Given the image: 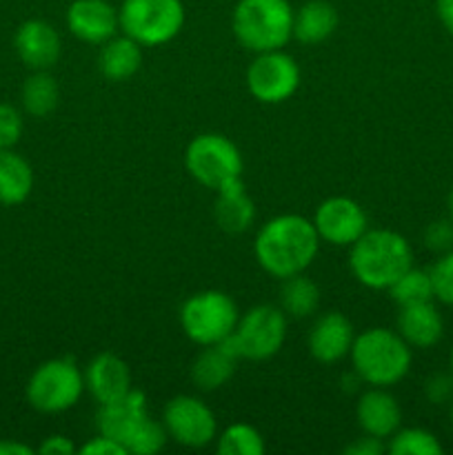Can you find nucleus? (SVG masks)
<instances>
[{"instance_id": "nucleus-16", "label": "nucleus", "mask_w": 453, "mask_h": 455, "mask_svg": "<svg viewBox=\"0 0 453 455\" xmlns=\"http://www.w3.org/2000/svg\"><path fill=\"white\" fill-rule=\"evenodd\" d=\"M354 340L355 331L351 320L340 311H329L314 323L306 345H309V354L318 363L333 364L349 355Z\"/></svg>"}, {"instance_id": "nucleus-13", "label": "nucleus", "mask_w": 453, "mask_h": 455, "mask_svg": "<svg viewBox=\"0 0 453 455\" xmlns=\"http://www.w3.org/2000/svg\"><path fill=\"white\" fill-rule=\"evenodd\" d=\"M65 20L76 38L91 44L107 43L120 29L118 9L109 0H74Z\"/></svg>"}, {"instance_id": "nucleus-24", "label": "nucleus", "mask_w": 453, "mask_h": 455, "mask_svg": "<svg viewBox=\"0 0 453 455\" xmlns=\"http://www.w3.org/2000/svg\"><path fill=\"white\" fill-rule=\"evenodd\" d=\"M34 189V169L13 149H0V204L25 203Z\"/></svg>"}, {"instance_id": "nucleus-14", "label": "nucleus", "mask_w": 453, "mask_h": 455, "mask_svg": "<svg viewBox=\"0 0 453 455\" xmlns=\"http://www.w3.org/2000/svg\"><path fill=\"white\" fill-rule=\"evenodd\" d=\"M147 418H149V409H147L145 394L131 389L127 395L114 400V403L100 404L96 413V429L98 434L109 435L115 443L123 444V449L127 451V443L140 429Z\"/></svg>"}, {"instance_id": "nucleus-7", "label": "nucleus", "mask_w": 453, "mask_h": 455, "mask_svg": "<svg viewBox=\"0 0 453 455\" xmlns=\"http://www.w3.org/2000/svg\"><path fill=\"white\" fill-rule=\"evenodd\" d=\"M185 167L194 180L207 189H222L242 180L244 163L238 147L220 133H200L185 151Z\"/></svg>"}, {"instance_id": "nucleus-20", "label": "nucleus", "mask_w": 453, "mask_h": 455, "mask_svg": "<svg viewBox=\"0 0 453 455\" xmlns=\"http://www.w3.org/2000/svg\"><path fill=\"white\" fill-rule=\"evenodd\" d=\"M216 207H213V216H216L218 227L226 234H242L256 220V204L249 198L247 189H244L242 180H235L231 185L222 187L216 191Z\"/></svg>"}, {"instance_id": "nucleus-18", "label": "nucleus", "mask_w": 453, "mask_h": 455, "mask_svg": "<svg viewBox=\"0 0 453 455\" xmlns=\"http://www.w3.org/2000/svg\"><path fill=\"white\" fill-rule=\"evenodd\" d=\"M355 416L362 434L380 440L391 438L402 425V409L385 387H371L367 394L360 395Z\"/></svg>"}, {"instance_id": "nucleus-34", "label": "nucleus", "mask_w": 453, "mask_h": 455, "mask_svg": "<svg viewBox=\"0 0 453 455\" xmlns=\"http://www.w3.org/2000/svg\"><path fill=\"white\" fill-rule=\"evenodd\" d=\"M425 395L433 404H444L453 400V373H435V376H431L425 385Z\"/></svg>"}, {"instance_id": "nucleus-25", "label": "nucleus", "mask_w": 453, "mask_h": 455, "mask_svg": "<svg viewBox=\"0 0 453 455\" xmlns=\"http://www.w3.org/2000/svg\"><path fill=\"white\" fill-rule=\"evenodd\" d=\"M320 305V289L318 284L305 274L289 275L282 278L280 287V309L291 318H309Z\"/></svg>"}, {"instance_id": "nucleus-19", "label": "nucleus", "mask_w": 453, "mask_h": 455, "mask_svg": "<svg viewBox=\"0 0 453 455\" xmlns=\"http://www.w3.org/2000/svg\"><path fill=\"white\" fill-rule=\"evenodd\" d=\"M398 333L409 347H416V349H431L438 345L442 340L444 320L435 309L433 300L400 307Z\"/></svg>"}, {"instance_id": "nucleus-1", "label": "nucleus", "mask_w": 453, "mask_h": 455, "mask_svg": "<svg viewBox=\"0 0 453 455\" xmlns=\"http://www.w3.org/2000/svg\"><path fill=\"white\" fill-rule=\"evenodd\" d=\"M318 249L320 235L314 222L296 213L266 220L253 243L258 265L280 280L302 274L315 260Z\"/></svg>"}, {"instance_id": "nucleus-40", "label": "nucleus", "mask_w": 453, "mask_h": 455, "mask_svg": "<svg viewBox=\"0 0 453 455\" xmlns=\"http://www.w3.org/2000/svg\"><path fill=\"white\" fill-rule=\"evenodd\" d=\"M449 216H451V220H453V189L449 191Z\"/></svg>"}, {"instance_id": "nucleus-26", "label": "nucleus", "mask_w": 453, "mask_h": 455, "mask_svg": "<svg viewBox=\"0 0 453 455\" xmlns=\"http://www.w3.org/2000/svg\"><path fill=\"white\" fill-rule=\"evenodd\" d=\"M20 100L27 114L34 116V118L49 116L60 100V89H58L56 78L49 71H34L22 84Z\"/></svg>"}, {"instance_id": "nucleus-42", "label": "nucleus", "mask_w": 453, "mask_h": 455, "mask_svg": "<svg viewBox=\"0 0 453 455\" xmlns=\"http://www.w3.org/2000/svg\"><path fill=\"white\" fill-rule=\"evenodd\" d=\"M451 425H453V404H451Z\"/></svg>"}, {"instance_id": "nucleus-10", "label": "nucleus", "mask_w": 453, "mask_h": 455, "mask_svg": "<svg viewBox=\"0 0 453 455\" xmlns=\"http://www.w3.org/2000/svg\"><path fill=\"white\" fill-rule=\"evenodd\" d=\"M247 87L256 100L278 105L289 100L300 87V67L282 49L262 52L249 65Z\"/></svg>"}, {"instance_id": "nucleus-6", "label": "nucleus", "mask_w": 453, "mask_h": 455, "mask_svg": "<svg viewBox=\"0 0 453 455\" xmlns=\"http://www.w3.org/2000/svg\"><path fill=\"white\" fill-rule=\"evenodd\" d=\"M120 29L145 47H158L180 34L185 25L182 0H123Z\"/></svg>"}, {"instance_id": "nucleus-39", "label": "nucleus", "mask_w": 453, "mask_h": 455, "mask_svg": "<svg viewBox=\"0 0 453 455\" xmlns=\"http://www.w3.org/2000/svg\"><path fill=\"white\" fill-rule=\"evenodd\" d=\"M34 449L16 440H0V455H31Z\"/></svg>"}, {"instance_id": "nucleus-41", "label": "nucleus", "mask_w": 453, "mask_h": 455, "mask_svg": "<svg viewBox=\"0 0 453 455\" xmlns=\"http://www.w3.org/2000/svg\"><path fill=\"white\" fill-rule=\"evenodd\" d=\"M451 373H453V349H451Z\"/></svg>"}, {"instance_id": "nucleus-29", "label": "nucleus", "mask_w": 453, "mask_h": 455, "mask_svg": "<svg viewBox=\"0 0 453 455\" xmlns=\"http://www.w3.org/2000/svg\"><path fill=\"white\" fill-rule=\"evenodd\" d=\"M386 451L393 455H440L442 444L426 429H398L391 435Z\"/></svg>"}, {"instance_id": "nucleus-3", "label": "nucleus", "mask_w": 453, "mask_h": 455, "mask_svg": "<svg viewBox=\"0 0 453 455\" xmlns=\"http://www.w3.org/2000/svg\"><path fill=\"white\" fill-rule=\"evenodd\" d=\"M355 376L369 387L398 385L411 369V347L398 331L389 329H369L355 336L349 351Z\"/></svg>"}, {"instance_id": "nucleus-36", "label": "nucleus", "mask_w": 453, "mask_h": 455, "mask_svg": "<svg viewBox=\"0 0 453 455\" xmlns=\"http://www.w3.org/2000/svg\"><path fill=\"white\" fill-rule=\"evenodd\" d=\"M382 451H386V444L380 438H373V435L367 434L355 440V443L346 444L345 449L346 455H380Z\"/></svg>"}, {"instance_id": "nucleus-15", "label": "nucleus", "mask_w": 453, "mask_h": 455, "mask_svg": "<svg viewBox=\"0 0 453 455\" xmlns=\"http://www.w3.org/2000/svg\"><path fill=\"white\" fill-rule=\"evenodd\" d=\"M13 47L18 58L31 71H49L58 62L62 52V43L58 31L47 20H27L18 27L13 36Z\"/></svg>"}, {"instance_id": "nucleus-31", "label": "nucleus", "mask_w": 453, "mask_h": 455, "mask_svg": "<svg viewBox=\"0 0 453 455\" xmlns=\"http://www.w3.org/2000/svg\"><path fill=\"white\" fill-rule=\"evenodd\" d=\"M431 274V283H433V293L440 302L453 307V249L442 253L440 260L435 262Z\"/></svg>"}, {"instance_id": "nucleus-38", "label": "nucleus", "mask_w": 453, "mask_h": 455, "mask_svg": "<svg viewBox=\"0 0 453 455\" xmlns=\"http://www.w3.org/2000/svg\"><path fill=\"white\" fill-rule=\"evenodd\" d=\"M435 12L444 29L453 36V0H435Z\"/></svg>"}, {"instance_id": "nucleus-28", "label": "nucleus", "mask_w": 453, "mask_h": 455, "mask_svg": "<svg viewBox=\"0 0 453 455\" xmlns=\"http://www.w3.org/2000/svg\"><path fill=\"white\" fill-rule=\"evenodd\" d=\"M218 453L222 455H262L265 438L260 431L244 422L229 425L218 435Z\"/></svg>"}, {"instance_id": "nucleus-11", "label": "nucleus", "mask_w": 453, "mask_h": 455, "mask_svg": "<svg viewBox=\"0 0 453 455\" xmlns=\"http://www.w3.org/2000/svg\"><path fill=\"white\" fill-rule=\"evenodd\" d=\"M163 425L169 438L182 447L200 449L218 438V422L211 409L194 395H176L163 411Z\"/></svg>"}, {"instance_id": "nucleus-32", "label": "nucleus", "mask_w": 453, "mask_h": 455, "mask_svg": "<svg viewBox=\"0 0 453 455\" xmlns=\"http://www.w3.org/2000/svg\"><path fill=\"white\" fill-rule=\"evenodd\" d=\"M22 136V116L13 105L0 102V149H13Z\"/></svg>"}, {"instance_id": "nucleus-4", "label": "nucleus", "mask_w": 453, "mask_h": 455, "mask_svg": "<svg viewBox=\"0 0 453 455\" xmlns=\"http://www.w3.org/2000/svg\"><path fill=\"white\" fill-rule=\"evenodd\" d=\"M293 13L289 0H238L234 34L249 52L282 49L293 38Z\"/></svg>"}, {"instance_id": "nucleus-17", "label": "nucleus", "mask_w": 453, "mask_h": 455, "mask_svg": "<svg viewBox=\"0 0 453 455\" xmlns=\"http://www.w3.org/2000/svg\"><path fill=\"white\" fill-rule=\"evenodd\" d=\"M84 387L98 404L114 403L131 391V371L115 354H100L84 369Z\"/></svg>"}, {"instance_id": "nucleus-12", "label": "nucleus", "mask_w": 453, "mask_h": 455, "mask_svg": "<svg viewBox=\"0 0 453 455\" xmlns=\"http://www.w3.org/2000/svg\"><path fill=\"white\" fill-rule=\"evenodd\" d=\"M311 222H314L320 240L336 244V247H351L369 229L364 209L355 200L345 198V196H333V198L320 203Z\"/></svg>"}, {"instance_id": "nucleus-33", "label": "nucleus", "mask_w": 453, "mask_h": 455, "mask_svg": "<svg viewBox=\"0 0 453 455\" xmlns=\"http://www.w3.org/2000/svg\"><path fill=\"white\" fill-rule=\"evenodd\" d=\"M425 244L435 253H447L453 249V220H433L425 229Z\"/></svg>"}, {"instance_id": "nucleus-22", "label": "nucleus", "mask_w": 453, "mask_h": 455, "mask_svg": "<svg viewBox=\"0 0 453 455\" xmlns=\"http://www.w3.org/2000/svg\"><path fill=\"white\" fill-rule=\"evenodd\" d=\"M142 65V44L136 43L129 36H114L107 43H102L100 56H98V69L105 78L127 80L138 74Z\"/></svg>"}, {"instance_id": "nucleus-8", "label": "nucleus", "mask_w": 453, "mask_h": 455, "mask_svg": "<svg viewBox=\"0 0 453 455\" xmlns=\"http://www.w3.org/2000/svg\"><path fill=\"white\" fill-rule=\"evenodd\" d=\"M84 373L74 358H53L40 364L27 382V400L40 413H62L84 394Z\"/></svg>"}, {"instance_id": "nucleus-37", "label": "nucleus", "mask_w": 453, "mask_h": 455, "mask_svg": "<svg viewBox=\"0 0 453 455\" xmlns=\"http://www.w3.org/2000/svg\"><path fill=\"white\" fill-rule=\"evenodd\" d=\"M78 449L74 447L69 438L65 435H49L43 440V444L38 447L40 455H74Z\"/></svg>"}, {"instance_id": "nucleus-21", "label": "nucleus", "mask_w": 453, "mask_h": 455, "mask_svg": "<svg viewBox=\"0 0 453 455\" xmlns=\"http://www.w3.org/2000/svg\"><path fill=\"white\" fill-rule=\"evenodd\" d=\"M238 355L220 342V345H209L195 355L191 364V380L200 391H216L231 380L238 364Z\"/></svg>"}, {"instance_id": "nucleus-23", "label": "nucleus", "mask_w": 453, "mask_h": 455, "mask_svg": "<svg viewBox=\"0 0 453 455\" xmlns=\"http://www.w3.org/2000/svg\"><path fill=\"white\" fill-rule=\"evenodd\" d=\"M338 27V12L329 0H306L293 13V38L305 44L327 40Z\"/></svg>"}, {"instance_id": "nucleus-5", "label": "nucleus", "mask_w": 453, "mask_h": 455, "mask_svg": "<svg viewBox=\"0 0 453 455\" xmlns=\"http://www.w3.org/2000/svg\"><path fill=\"white\" fill-rule=\"evenodd\" d=\"M240 320L238 305L225 291H200L191 296L180 309L185 336L200 347L220 345L234 333Z\"/></svg>"}, {"instance_id": "nucleus-2", "label": "nucleus", "mask_w": 453, "mask_h": 455, "mask_svg": "<svg viewBox=\"0 0 453 455\" xmlns=\"http://www.w3.org/2000/svg\"><path fill=\"white\" fill-rule=\"evenodd\" d=\"M411 267V244L398 231L367 229L351 244L349 269L369 289H389Z\"/></svg>"}, {"instance_id": "nucleus-30", "label": "nucleus", "mask_w": 453, "mask_h": 455, "mask_svg": "<svg viewBox=\"0 0 453 455\" xmlns=\"http://www.w3.org/2000/svg\"><path fill=\"white\" fill-rule=\"evenodd\" d=\"M169 435L163 422H155L154 418H147L140 429L133 434V438L127 443V455H151L163 451L167 444Z\"/></svg>"}, {"instance_id": "nucleus-35", "label": "nucleus", "mask_w": 453, "mask_h": 455, "mask_svg": "<svg viewBox=\"0 0 453 455\" xmlns=\"http://www.w3.org/2000/svg\"><path fill=\"white\" fill-rule=\"evenodd\" d=\"M80 453H87V455H127V451L123 449V444L115 443L114 438L109 435H102L98 434L96 438L89 440L87 444L80 447Z\"/></svg>"}, {"instance_id": "nucleus-9", "label": "nucleus", "mask_w": 453, "mask_h": 455, "mask_svg": "<svg viewBox=\"0 0 453 455\" xmlns=\"http://www.w3.org/2000/svg\"><path fill=\"white\" fill-rule=\"evenodd\" d=\"M287 338V314L280 307L258 305L240 315L225 345L240 360H269L282 349Z\"/></svg>"}, {"instance_id": "nucleus-27", "label": "nucleus", "mask_w": 453, "mask_h": 455, "mask_svg": "<svg viewBox=\"0 0 453 455\" xmlns=\"http://www.w3.org/2000/svg\"><path fill=\"white\" fill-rule=\"evenodd\" d=\"M391 298L398 302V307L420 305V302H431L435 298L433 283H431L429 271H422L411 267L404 271L398 280L389 287Z\"/></svg>"}]
</instances>
